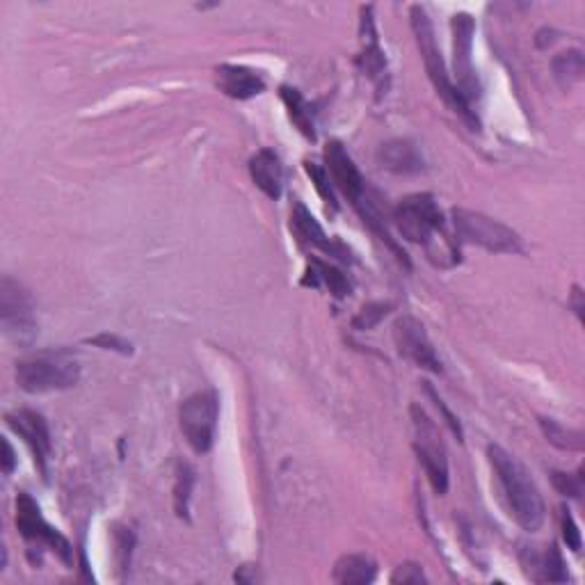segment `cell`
<instances>
[{
	"instance_id": "cell-1",
	"label": "cell",
	"mask_w": 585,
	"mask_h": 585,
	"mask_svg": "<svg viewBox=\"0 0 585 585\" xmlns=\"http://www.w3.org/2000/svg\"><path fill=\"white\" fill-rule=\"evenodd\" d=\"M394 220L405 240L426 247L428 259L435 266L451 268L460 261L453 240L446 234L444 215L439 211L435 197L428 195V192H416V195L405 197L396 206Z\"/></svg>"
},
{
	"instance_id": "cell-2",
	"label": "cell",
	"mask_w": 585,
	"mask_h": 585,
	"mask_svg": "<svg viewBox=\"0 0 585 585\" xmlns=\"http://www.w3.org/2000/svg\"><path fill=\"white\" fill-rule=\"evenodd\" d=\"M487 458L492 462V469L499 478L503 494H506L510 515L515 517V522L528 533L540 531L547 510H544L542 494L524 464L515 455H510L506 448L496 444L487 448Z\"/></svg>"
},
{
	"instance_id": "cell-3",
	"label": "cell",
	"mask_w": 585,
	"mask_h": 585,
	"mask_svg": "<svg viewBox=\"0 0 585 585\" xmlns=\"http://www.w3.org/2000/svg\"><path fill=\"white\" fill-rule=\"evenodd\" d=\"M410 16H412V30H414V37H416V44H419V51H421L423 64H426L428 78L432 80V85H435L437 94L442 96L446 106L451 108L455 115H460L464 122L471 126V131H478L480 122L476 117V110L462 99L458 87H455L453 80L448 78L446 64H444L442 53H439L437 42H435V30H432V23L428 19L426 10H423L421 5H414L410 10Z\"/></svg>"
},
{
	"instance_id": "cell-4",
	"label": "cell",
	"mask_w": 585,
	"mask_h": 585,
	"mask_svg": "<svg viewBox=\"0 0 585 585\" xmlns=\"http://www.w3.org/2000/svg\"><path fill=\"white\" fill-rule=\"evenodd\" d=\"M80 366L69 352H44L16 364V384L28 394H48L76 387Z\"/></svg>"
},
{
	"instance_id": "cell-5",
	"label": "cell",
	"mask_w": 585,
	"mask_h": 585,
	"mask_svg": "<svg viewBox=\"0 0 585 585\" xmlns=\"http://www.w3.org/2000/svg\"><path fill=\"white\" fill-rule=\"evenodd\" d=\"M453 227L455 236L462 243L483 247L494 254H519L522 252V238L508 224L483 215L469 208H453Z\"/></svg>"
},
{
	"instance_id": "cell-6",
	"label": "cell",
	"mask_w": 585,
	"mask_h": 585,
	"mask_svg": "<svg viewBox=\"0 0 585 585\" xmlns=\"http://www.w3.org/2000/svg\"><path fill=\"white\" fill-rule=\"evenodd\" d=\"M412 423H414V451L419 455L423 471L430 480L432 490L437 494L448 492V460L442 432L435 426L426 410L419 405H412Z\"/></svg>"
},
{
	"instance_id": "cell-7",
	"label": "cell",
	"mask_w": 585,
	"mask_h": 585,
	"mask_svg": "<svg viewBox=\"0 0 585 585\" xmlns=\"http://www.w3.org/2000/svg\"><path fill=\"white\" fill-rule=\"evenodd\" d=\"M220 403L213 391H197L183 400L179 421L186 442L195 453H208L215 442V428H218Z\"/></svg>"
},
{
	"instance_id": "cell-8",
	"label": "cell",
	"mask_w": 585,
	"mask_h": 585,
	"mask_svg": "<svg viewBox=\"0 0 585 585\" xmlns=\"http://www.w3.org/2000/svg\"><path fill=\"white\" fill-rule=\"evenodd\" d=\"M16 526H19L23 540L30 544H39V547H48L53 554H58L64 565H71L74 549H71L69 540L55 531L53 526L46 524L42 510H39L35 499L26 492L16 496Z\"/></svg>"
},
{
	"instance_id": "cell-9",
	"label": "cell",
	"mask_w": 585,
	"mask_h": 585,
	"mask_svg": "<svg viewBox=\"0 0 585 585\" xmlns=\"http://www.w3.org/2000/svg\"><path fill=\"white\" fill-rule=\"evenodd\" d=\"M451 30H453V67H455V78H458V92L462 99L474 103L480 99V85L478 76L474 69V60H471V46H474V30L476 23L469 14H455L451 19Z\"/></svg>"
},
{
	"instance_id": "cell-10",
	"label": "cell",
	"mask_w": 585,
	"mask_h": 585,
	"mask_svg": "<svg viewBox=\"0 0 585 585\" xmlns=\"http://www.w3.org/2000/svg\"><path fill=\"white\" fill-rule=\"evenodd\" d=\"M0 320L3 330L16 343H30L37 334L35 318H32V300L28 291L12 279L0 284Z\"/></svg>"
},
{
	"instance_id": "cell-11",
	"label": "cell",
	"mask_w": 585,
	"mask_h": 585,
	"mask_svg": "<svg viewBox=\"0 0 585 585\" xmlns=\"http://www.w3.org/2000/svg\"><path fill=\"white\" fill-rule=\"evenodd\" d=\"M394 341L400 355L410 359L419 368H426L430 373H442V362H439L435 348L428 339L426 327L414 316H403L394 325Z\"/></svg>"
},
{
	"instance_id": "cell-12",
	"label": "cell",
	"mask_w": 585,
	"mask_h": 585,
	"mask_svg": "<svg viewBox=\"0 0 585 585\" xmlns=\"http://www.w3.org/2000/svg\"><path fill=\"white\" fill-rule=\"evenodd\" d=\"M5 421H7V426H10L16 435L28 444L32 455H35L39 474L46 478L48 476L46 462L48 458H51V432H48L44 416L32 410H19V412L7 414Z\"/></svg>"
},
{
	"instance_id": "cell-13",
	"label": "cell",
	"mask_w": 585,
	"mask_h": 585,
	"mask_svg": "<svg viewBox=\"0 0 585 585\" xmlns=\"http://www.w3.org/2000/svg\"><path fill=\"white\" fill-rule=\"evenodd\" d=\"M325 160L330 165L332 181L343 190V195L352 199V204H357L359 199L366 195L364 176L359 174L357 165L352 163L348 151L343 149L341 142H330L325 147Z\"/></svg>"
},
{
	"instance_id": "cell-14",
	"label": "cell",
	"mask_w": 585,
	"mask_h": 585,
	"mask_svg": "<svg viewBox=\"0 0 585 585\" xmlns=\"http://www.w3.org/2000/svg\"><path fill=\"white\" fill-rule=\"evenodd\" d=\"M291 227L295 231V236H298L300 240H304L307 245L318 247V250H323L325 254H330V256H334V259H339V261H350L346 247H343L339 240L327 238L323 227H320L314 215L307 211V206H304L302 202L293 204Z\"/></svg>"
},
{
	"instance_id": "cell-15",
	"label": "cell",
	"mask_w": 585,
	"mask_h": 585,
	"mask_svg": "<svg viewBox=\"0 0 585 585\" xmlns=\"http://www.w3.org/2000/svg\"><path fill=\"white\" fill-rule=\"evenodd\" d=\"M218 85L229 99L236 101L254 99V96L266 90L263 78L252 69L240 67V64H222V67H218Z\"/></svg>"
},
{
	"instance_id": "cell-16",
	"label": "cell",
	"mask_w": 585,
	"mask_h": 585,
	"mask_svg": "<svg viewBox=\"0 0 585 585\" xmlns=\"http://www.w3.org/2000/svg\"><path fill=\"white\" fill-rule=\"evenodd\" d=\"M250 174L254 186L259 188L263 195L270 199L282 197V183H284V167L282 160L272 149L256 151L250 160Z\"/></svg>"
},
{
	"instance_id": "cell-17",
	"label": "cell",
	"mask_w": 585,
	"mask_h": 585,
	"mask_svg": "<svg viewBox=\"0 0 585 585\" xmlns=\"http://www.w3.org/2000/svg\"><path fill=\"white\" fill-rule=\"evenodd\" d=\"M380 165L394 174H421L426 170L419 147L410 140H389L378 151Z\"/></svg>"
},
{
	"instance_id": "cell-18",
	"label": "cell",
	"mask_w": 585,
	"mask_h": 585,
	"mask_svg": "<svg viewBox=\"0 0 585 585\" xmlns=\"http://www.w3.org/2000/svg\"><path fill=\"white\" fill-rule=\"evenodd\" d=\"M362 55L357 58L359 69L362 74L368 76L371 80H380L387 74V58H384L382 48L378 44V35H375V26H373V16H371V7H366L364 16H362Z\"/></svg>"
},
{
	"instance_id": "cell-19",
	"label": "cell",
	"mask_w": 585,
	"mask_h": 585,
	"mask_svg": "<svg viewBox=\"0 0 585 585\" xmlns=\"http://www.w3.org/2000/svg\"><path fill=\"white\" fill-rule=\"evenodd\" d=\"M378 567H375L373 558L366 554H348L336 560L332 581L341 585H366L373 583Z\"/></svg>"
},
{
	"instance_id": "cell-20",
	"label": "cell",
	"mask_w": 585,
	"mask_h": 585,
	"mask_svg": "<svg viewBox=\"0 0 585 585\" xmlns=\"http://www.w3.org/2000/svg\"><path fill=\"white\" fill-rule=\"evenodd\" d=\"M302 284L314 286V288L325 284L327 288H330V293L334 295V298H346V295L350 293V284L346 275H343L341 270H336L334 266H327V263L318 259L309 261V272H307V277L302 279Z\"/></svg>"
},
{
	"instance_id": "cell-21",
	"label": "cell",
	"mask_w": 585,
	"mask_h": 585,
	"mask_svg": "<svg viewBox=\"0 0 585 585\" xmlns=\"http://www.w3.org/2000/svg\"><path fill=\"white\" fill-rule=\"evenodd\" d=\"M282 101L288 110V117L291 122L300 128V133L304 138L314 142L316 140V124H314V115H311L309 103L304 101V96L295 90V87H282Z\"/></svg>"
},
{
	"instance_id": "cell-22",
	"label": "cell",
	"mask_w": 585,
	"mask_h": 585,
	"mask_svg": "<svg viewBox=\"0 0 585 585\" xmlns=\"http://www.w3.org/2000/svg\"><path fill=\"white\" fill-rule=\"evenodd\" d=\"M540 428L544 432V437H547V442L551 446L560 448V451H572V453L583 451L585 435L581 430L560 426V423L554 419H540Z\"/></svg>"
},
{
	"instance_id": "cell-23",
	"label": "cell",
	"mask_w": 585,
	"mask_h": 585,
	"mask_svg": "<svg viewBox=\"0 0 585 585\" xmlns=\"http://www.w3.org/2000/svg\"><path fill=\"white\" fill-rule=\"evenodd\" d=\"M554 76L560 83V87H572L576 83H581L583 74H585V58L579 48H574V51H565L560 53L558 58L554 60Z\"/></svg>"
},
{
	"instance_id": "cell-24",
	"label": "cell",
	"mask_w": 585,
	"mask_h": 585,
	"mask_svg": "<svg viewBox=\"0 0 585 585\" xmlns=\"http://www.w3.org/2000/svg\"><path fill=\"white\" fill-rule=\"evenodd\" d=\"M195 487V469L188 462L176 464V483H174V512L179 519L190 522V496Z\"/></svg>"
},
{
	"instance_id": "cell-25",
	"label": "cell",
	"mask_w": 585,
	"mask_h": 585,
	"mask_svg": "<svg viewBox=\"0 0 585 585\" xmlns=\"http://www.w3.org/2000/svg\"><path fill=\"white\" fill-rule=\"evenodd\" d=\"M533 570H540L542 574L538 576V581H549V583H565L570 576H567V567H565V560L560 556V551L556 544H551L547 549V554H544L542 560H538V567H533Z\"/></svg>"
},
{
	"instance_id": "cell-26",
	"label": "cell",
	"mask_w": 585,
	"mask_h": 585,
	"mask_svg": "<svg viewBox=\"0 0 585 585\" xmlns=\"http://www.w3.org/2000/svg\"><path fill=\"white\" fill-rule=\"evenodd\" d=\"M304 170H307L311 183H314L318 195L323 197V202L327 204V208H332V211H336V197H334V190L330 186V174H327L323 167L311 163V160H304Z\"/></svg>"
},
{
	"instance_id": "cell-27",
	"label": "cell",
	"mask_w": 585,
	"mask_h": 585,
	"mask_svg": "<svg viewBox=\"0 0 585 585\" xmlns=\"http://www.w3.org/2000/svg\"><path fill=\"white\" fill-rule=\"evenodd\" d=\"M391 311V304H384V302H373V304H366V307L359 311L352 320V327L355 330H373V327H378L387 314Z\"/></svg>"
},
{
	"instance_id": "cell-28",
	"label": "cell",
	"mask_w": 585,
	"mask_h": 585,
	"mask_svg": "<svg viewBox=\"0 0 585 585\" xmlns=\"http://www.w3.org/2000/svg\"><path fill=\"white\" fill-rule=\"evenodd\" d=\"M115 558L119 572H126L128 565H131V554L135 547V533L128 526H117L115 528Z\"/></svg>"
},
{
	"instance_id": "cell-29",
	"label": "cell",
	"mask_w": 585,
	"mask_h": 585,
	"mask_svg": "<svg viewBox=\"0 0 585 585\" xmlns=\"http://www.w3.org/2000/svg\"><path fill=\"white\" fill-rule=\"evenodd\" d=\"M394 585H419V583H426V572H423V567L419 563H403L396 567V572L391 574L389 579Z\"/></svg>"
},
{
	"instance_id": "cell-30",
	"label": "cell",
	"mask_w": 585,
	"mask_h": 585,
	"mask_svg": "<svg viewBox=\"0 0 585 585\" xmlns=\"http://www.w3.org/2000/svg\"><path fill=\"white\" fill-rule=\"evenodd\" d=\"M90 346H96L101 350H112V352H119V355H133V346L128 341H124L122 336L117 334H99V336H92V339H87Z\"/></svg>"
},
{
	"instance_id": "cell-31",
	"label": "cell",
	"mask_w": 585,
	"mask_h": 585,
	"mask_svg": "<svg viewBox=\"0 0 585 585\" xmlns=\"http://www.w3.org/2000/svg\"><path fill=\"white\" fill-rule=\"evenodd\" d=\"M554 485L560 494L572 496V499H579L583 492V480L581 476H572V474H560L556 471L554 474Z\"/></svg>"
},
{
	"instance_id": "cell-32",
	"label": "cell",
	"mask_w": 585,
	"mask_h": 585,
	"mask_svg": "<svg viewBox=\"0 0 585 585\" xmlns=\"http://www.w3.org/2000/svg\"><path fill=\"white\" fill-rule=\"evenodd\" d=\"M563 538L567 542V547H570L574 554H579L581 551V533H579V526H576L572 512L563 508Z\"/></svg>"
},
{
	"instance_id": "cell-33",
	"label": "cell",
	"mask_w": 585,
	"mask_h": 585,
	"mask_svg": "<svg viewBox=\"0 0 585 585\" xmlns=\"http://www.w3.org/2000/svg\"><path fill=\"white\" fill-rule=\"evenodd\" d=\"M426 391H428V394H430V398H432V400H435L437 410L444 414V419H446V426H448V428H451V430H453V435H455V437H458V439H460V442H462L464 432H462V426H460L458 416H453V412H451V410H448V407H446V403H444V400H442V398H439V396L435 394V389H432L428 382H426Z\"/></svg>"
},
{
	"instance_id": "cell-34",
	"label": "cell",
	"mask_w": 585,
	"mask_h": 585,
	"mask_svg": "<svg viewBox=\"0 0 585 585\" xmlns=\"http://www.w3.org/2000/svg\"><path fill=\"white\" fill-rule=\"evenodd\" d=\"M16 467V455L10 439H3V474L10 476Z\"/></svg>"
},
{
	"instance_id": "cell-35",
	"label": "cell",
	"mask_w": 585,
	"mask_h": 585,
	"mask_svg": "<svg viewBox=\"0 0 585 585\" xmlns=\"http://www.w3.org/2000/svg\"><path fill=\"white\" fill-rule=\"evenodd\" d=\"M572 307H574V311H576V316H579L581 320H583V293H581V288L579 286H574V293H572Z\"/></svg>"
}]
</instances>
